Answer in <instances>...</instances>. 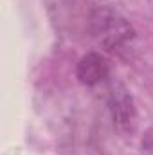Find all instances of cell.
<instances>
[{"mask_svg":"<svg viewBox=\"0 0 153 155\" xmlns=\"http://www.w3.org/2000/svg\"><path fill=\"white\" fill-rule=\"evenodd\" d=\"M90 35L106 51H121L135 36L133 27L119 13L108 7H97L92 11Z\"/></svg>","mask_w":153,"mask_h":155,"instance_id":"cell-1","label":"cell"},{"mask_svg":"<svg viewBox=\"0 0 153 155\" xmlns=\"http://www.w3.org/2000/svg\"><path fill=\"white\" fill-rule=\"evenodd\" d=\"M108 72H110L108 61L99 52H88L86 56H83L76 69L77 79L86 87H94V85L101 83L108 76Z\"/></svg>","mask_w":153,"mask_h":155,"instance_id":"cell-2","label":"cell"},{"mask_svg":"<svg viewBox=\"0 0 153 155\" xmlns=\"http://www.w3.org/2000/svg\"><path fill=\"white\" fill-rule=\"evenodd\" d=\"M112 116L117 128L124 134H132L137 126V112L132 101V96L126 90H121L112 96Z\"/></svg>","mask_w":153,"mask_h":155,"instance_id":"cell-3","label":"cell"}]
</instances>
